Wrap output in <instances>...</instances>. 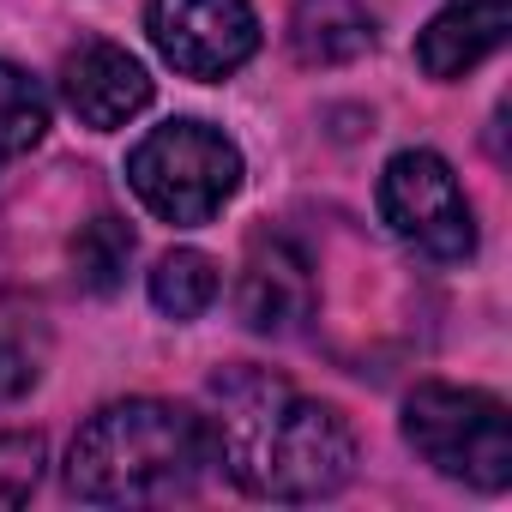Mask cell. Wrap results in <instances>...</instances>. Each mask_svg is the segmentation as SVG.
Returning a JSON list of instances; mask_svg holds the SVG:
<instances>
[{
    "label": "cell",
    "mask_w": 512,
    "mask_h": 512,
    "mask_svg": "<svg viewBox=\"0 0 512 512\" xmlns=\"http://www.w3.org/2000/svg\"><path fill=\"white\" fill-rule=\"evenodd\" d=\"M404 440L446 482L482 494H500L512 482V416L494 392L446 386V380L416 386L404 398Z\"/></svg>",
    "instance_id": "cell-3"
},
{
    "label": "cell",
    "mask_w": 512,
    "mask_h": 512,
    "mask_svg": "<svg viewBox=\"0 0 512 512\" xmlns=\"http://www.w3.org/2000/svg\"><path fill=\"white\" fill-rule=\"evenodd\" d=\"M217 464L253 500H326L356 476V428L338 404H320L272 374H217Z\"/></svg>",
    "instance_id": "cell-1"
},
{
    "label": "cell",
    "mask_w": 512,
    "mask_h": 512,
    "mask_svg": "<svg viewBox=\"0 0 512 512\" xmlns=\"http://www.w3.org/2000/svg\"><path fill=\"white\" fill-rule=\"evenodd\" d=\"M223 278H217V260L199 247H175L151 266V308L169 314V320H199L211 302H217Z\"/></svg>",
    "instance_id": "cell-11"
},
{
    "label": "cell",
    "mask_w": 512,
    "mask_h": 512,
    "mask_svg": "<svg viewBox=\"0 0 512 512\" xmlns=\"http://www.w3.org/2000/svg\"><path fill=\"white\" fill-rule=\"evenodd\" d=\"M127 187L163 223H211L241 187V151L205 121H163L127 151Z\"/></svg>",
    "instance_id": "cell-4"
},
{
    "label": "cell",
    "mask_w": 512,
    "mask_h": 512,
    "mask_svg": "<svg viewBox=\"0 0 512 512\" xmlns=\"http://www.w3.org/2000/svg\"><path fill=\"white\" fill-rule=\"evenodd\" d=\"M145 31L181 79H229L260 55V19L247 0H151Z\"/></svg>",
    "instance_id": "cell-6"
},
{
    "label": "cell",
    "mask_w": 512,
    "mask_h": 512,
    "mask_svg": "<svg viewBox=\"0 0 512 512\" xmlns=\"http://www.w3.org/2000/svg\"><path fill=\"white\" fill-rule=\"evenodd\" d=\"M374 199H380L386 229L404 247H416L422 260L458 266V260L476 253V211H470V199H464V187H458V175H452V163L440 151H428V145L398 151L380 169Z\"/></svg>",
    "instance_id": "cell-5"
},
{
    "label": "cell",
    "mask_w": 512,
    "mask_h": 512,
    "mask_svg": "<svg viewBox=\"0 0 512 512\" xmlns=\"http://www.w3.org/2000/svg\"><path fill=\"white\" fill-rule=\"evenodd\" d=\"M25 386H31V368H25V356H19L13 344H0V404H13Z\"/></svg>",
    "instance_id": "cell-15"
},
{
    "label": "cell",
    "mask_w": 512,
    "mask_h": 512,
    "mask_svg": "<svg viewBox=\"0 0 512 512\" xmlns=\"http://www.w3.org/2000/svg\"><path fill=\"white\" fill-rule=\"evenodd\" d=\"M217 464L211 416L169 398L103 404L67 446V488L91 506H163L187 500Z\"/></svg>",
    "instance_id": "cell-2"
},
{
    "label": "cell",
    "mask_w": 512,
    "mask_h": 512,
    "mask_svg": "<svg viewBox=\"0 0 512 512\" xmlns=\"http://www.w3.org/2000/svg\"><path fill=\"white\" fill-rule=\"evenodd\" d=\"M127 266H133V229L115 211H97L73 241V278L91 296H109V290H121Z\"/></svg>",
    "instance_id": "cell-13"
},
{
    "label": "cell",
    "mask_w": 512,
    "mask_h": 512,
    "mask_svg": "<svg viewBox=\"0 0 512 512\" xmlns=\"http://www.w3.org/2000/svg\"><path fill=\"white\" fill-rule=\"evenodd\" d=\"M43 133H49V91L25 67L0 61V163L37 151Z\"/></svg>",
    "instance_id": "cell-12"
},
{
    "label": "cell",
    "mask_w": 512,
    "mask_h": 512,
    "mask_svg": "<svg viewBox=\"0 0 512 512\" xmlns=\"http://www.w3.org/2000/svg\"><path fill=\"white\" fill-rule=\"evenodd\" d=\"M61 103L91 133H121L151 109V73L121 43H79L61 61Z\"/></svg>",
    "instance_id": "cell-7"
},
{
    "label": "cell",
    "mask_w": 512,
    "mask_h": 512,
    "mask_svg": "<svg viewBox=\"0 0 512 512\" xmlns=\"http://www.w3.org/2000/svg\"><path fill=\"white\" fill-rule=\"evenodd\" d=\"M290 49L302 67H350L374 49L368 0H296L290 7Z\"/></svg>",
    "instance_id": "cell-10"
},
{
    "label": "cell",
    "mask_w": 512,
    "mask_h": 512,
    "mask_svg": "<svg viewBox=\"0 0 512 512\" xmlns=\"http://www.w3.org/2000/svg\"><path fill=\"white\" fill-rule=\"evenodd\" d=\"M43 434H0V506H25L43 482Z\"/></svg>",
    "instance_id": "cell-14"
},
{
    "label": "cell",
    "mask_w": 512,
    "mask_h": 512,
    "mask_svg": "<svg viewBox=\"0 0 512 512\" xmlns=\"http://www.w3.org/2000/svg\"><path fill=\"white\" fill-rule=\"evenodd\" d=\"M235 314L247 332L260 338H290L302 332V320L314 314V272L302 260V247L284 235H260L241 260V284H235Z\"/></svg>",
    "instance_id": "cell-8"
},
{
    "label": "cell",
    "mask_w": 512,
    "mask_h": 512,
    "mask_svg": "<svg viewBox=\"0 0 512 512\" xmlns=\"http://www.w3.org/2000/svg\"><path fill=\"white\" fill-rule=\"evenodd\" d=\"M506 25H512L506 0H452V7H440L428 19V31L416 37V67L428 79L452 85V79L476 73L506 43Z\"/></svg>",
    "instance_id": "cell-9"
}]
</instances>
